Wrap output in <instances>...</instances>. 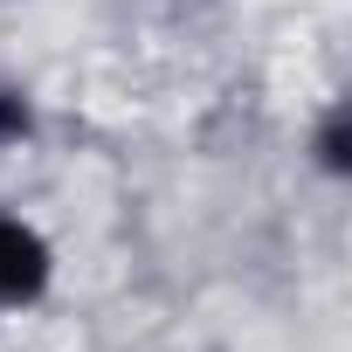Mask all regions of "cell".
<instances>
[{"label":"cell","mask_w":352,"mask_h":352,"mask_svg":"<svg viewBox=\"0 0 352 352\" xmlns=\"http://www.w3.org/2000/svg\"><path fill=\"white\" fill-rule=\"evenodd\" d=\"M56 276H63V249L56 235L21 214V208H0V318H28L56 297Z\"/></svg>","instance_id":"obj_1"},{"label":"cell","mask_w":352,"mask_h":352,"mask_svg":"<svg viewBox=\"0 0 352 352\" xmlns=\"http://www.w3.org/2000/svg\"><path fill=\"white\" fill-rule=\"evenodd\" d=\"M35 138H42V104H35V90L0 76V159L28 152Z\"/></svg>","instance_id":"obj_3"},{"label":"cell","mask_w":352,"mask_h":352,"mask_svg":"<svg viewBox=\"0 0 352 352\" xmlns=\"http://www.w3.org/2000/svg\"><path fill=\"white\" fill-rule=\"evenodd\" d=\"M304 166H311V180H324V187L352 180V111L338 97L318 104V118L304 124Z\"/></svg>","instance_id":"obj_2"},{"label":"cell","mask_w":352,"mask_h":352,"mask_svg":"<svg viewBox=\"0 0 352 352\" xmlns=\"http://www.w3.org/2000/svg\"><path fill=\"white\" fill-rule=\"evenodd\" d=\"M0 8H21V0H0Z\"/></svg>","instance_id":"obj_4"}]
</instances>
